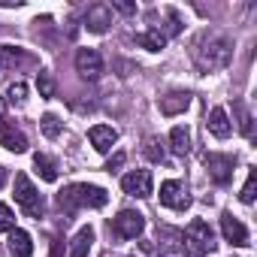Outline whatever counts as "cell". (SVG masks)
<instances>
[{"label": "cell", "mask_w": 257, "mask_h": 257, "mask_svg": "<svg viewBox=\"0 0 257 257\" xmlns=\"http://www.w3.org/2000/svg\"><path fill=\"white\" fill-rule=\"evenodd\" d=\"M206 167L218 185H227L233 179V158H227V155H206Z\"/></svg>", "instance_id": "10"}, {"label": "cell", "mask_w": 257, "mask_h": 257, "mask_svg": "<svg viewBox=\"0 0 257 257\" xmlns=\"http://www.w3.org/2000/svg\"><path fill=\"white\" fill-rule=\"evenodd\" d=\"M37 88H40V97H55V79H52V73H46V70H40V76H37Z\"/></svg>", "instance_id": "24"}, {"label": "cell", "mask_w": 257, "mask_h": 257, "mask_svg": "<svg viewBox=\"0 0 257 257\" xmlns=\"http://www.w3.org/2000/svg\"><path fill=\"white\" fill-rule=\"evenodd\" d=\"M137 46H143V49H149V52H161V49L167 46V37H164L158 28H152V31H146V34H137Z\"/></svg>", "instance_id": "20"}, {"label": "cell", "mask_w": 257, "mask_h": 257, "mask_svg": "<svg viewBox=\"0 0 257 257\" xmlns=\"http://www.w3.org/2000/svg\"><path fill=\"white\" fill-rule=\"evenodd\" d=\"M40 127H43V134H46L49 140H55V137H61V127H64V124L58 121V115H52V112H49V115H43Z\"/></svg>", "instance_id": "23"}, {"label": "cell", "mask_w": 257, "mask_h": 257, "mask_svg": "<svg viewBox=\"0 0 257 257\" xmlns=\"http://www.w3.org/2000/svg\"><path fill=\"white\" fill-rule=\"evenodd\" d=\"M109 25H112V10H109V7L97 4V7L88 10V16H85V28H88L91 34H103Z\"/></svg>", "instance_id": "13"}, {"label": "cell", "mask_w": 257, "mask_h": 257, "mask_svg": "<svg viewBox=\"0 0 257 257\" xmlns=\"http://www.w3.org/2000/svg\"><path fill=\"white\" fill-rule=\"evenodd\" d=\"M16 203H19L31 218H40V215H43V200H40V194H37L34 182H31L25 173H19V176H16Z\"/></svg>", "instance_id": "4"}, {"label": "cell", "mask_w": 257, "mask_h": 257, "mask_svg": "<svg viewBox=\"0 0 257 257\" xmlns=\"http://www.w3.org/2000/svg\"><path fill=\"white\" fill-rule=\"evenodd\" d=\"M91 242H94V230H91V227H82V230L73 236V242H70V257H88Z\"/></svg>", "instance_id": "18"}, {"label": "cell", "mask_w": 257, "mask_h": 257, "mask_svg": "<svg viewBox=\"0 0 257 257\" xmlns=\"http://www.w3.org/2000/svg\"><path fill=\"white\" fill-rule=\"evenodd\" d=\"M25 94H28V85H25V82H16V85H10V91H7V97H10L13 103H25Z\"/></svg>", "instance_id": "27"}, {"label": "cell", "mask_w": 257, "mask_h": 257, "mask_svg": "<svg viewBox=\"0 0 257 257\" xmlns=\"http://www.w3.org/2000/svg\"><path fill=\"white\" fill-rule=\"evenodd\" d=\"M170 149L173 155L185 158L191 152V134H188V127H173V134H170Z\"/></svg>", "instance_id": "19"}, {"label": "cell", "mask_w": 257, "mask_h": 257, "mask_svg": "<svg viewBox=\"0 0 257 257\" xmlns=\"http://www.w3.org/2000/svg\"><path fill=\"white\" fill-rule=\"evenodd\" d=\"M182 242H185V251H188L191 257H203V254H209V251L215 248V233H212V227H209L203 218H194V221L185 227Z\"/></svg>", "instance_id": "3"}, {"label": "cell", "mask_w": 257, "mask_h": 257, "mask_svg": "<svg viewBox=\"0 0 257 257\" xmlns=\"http://www.w3.org/2000/svg\"><path fill=\"white\" fill-rule=\"evenodd\" d=\"M121 164H124V155H121V152H118V155H115V158H112V161H109V164H106V170H109V173H112V170H118V167H121Z\"/></svg>", "instance_id": "29"}, {"label": "cell", "mask_w": 257, "mask_h": 257, "mask_svg": "<svg viewBox=\"0 0 257 257\" xmlns=\"http://www.w3.org/2000/svg\"><path fill=\"white\" fill-rule=\"evenodd\" d=\"M10 230H16V215L7 203H0V233H10Z\"/></svg>", "instance_id": "25"}, {"label": "cell", "mask_w": 257, "mask_h": 257, "mask_svg": "<svg viewBox=\"0 0 257 257\" xmlns=\"http://www.w3.org/2000/svg\"><path fill=\"white\" fill-rule=\"evenodd\" d=\"M4 109H7V106H4V100H0V124H4Z\"/></svg>", "instance_id": "32"}, {"label": "cell", "mask_w": 257, "mask_h": 257, "mask_svg": "<svg viewBox=\"0 0 257 257\" xmlns=\"http://www.w3.org/2000/svg\"><path fill=\"white\" fill-rule=\"evenodd\" d=\"M88 140H91V146L100 152V155H106L115 143H118V134H115V127H106V124H94L91 131H88Z\"/></svg>", "instance_id": "12"}, {"label": "cell", "mask_w": 257, "mask_h": 257, "mask_svg": "<svg viewBox=\"0 0 257 257\" xmlns=\"http://www.w3.org/2000/svg\"><path fill=\"white\" fill-rule=\"evenodd\" d=\"M170 257H176V254H170Z\"/></svg>", "instance_id": "33"}, {"label": "cell", "mask_w": 257, "mask_h": 257, "mask_svg": "<svg viewBox=\"0 0 257 257\" xmlns=\"http://www.w3.org/2000/svg\"><path fill=\"white\" fill-rule=\"evenodd\" d=\"M161 203H164L167 209H173V212H185V209L191 206V197H188V191H185L182 182L170 179V182L161 185Z\"/></svg>", "instance_id": "6"}, {"label": "cell", "mask_w": 257, "mask_h": 257, "mask_svg": "<svg viewBox=\"0 0 257 257\" xmlns=\"http://www.w3.org/2000/svg\"><path fill=\"white\" fill-rule=\"evenodd\" d=\"M0 146H4L7 152L22 155V152H28V137L19 131L16 124H0Z\"/></svg>", "instance_id": "11"}, {"label": "cell", "mask_w": 257, "mask_h": 257, "mask_svg": "<svg viewBox=\"0 0 257 257\" xmlns=\"http://www.w3.org/2000/svg\"><path fill=\"white\" fill-rule=\"evenodd\" d=\"M112 7H115V10H121L124 16H134V13H137V4H127V0H115Z\"/></svg>", "instance_id": "28"}, {"label": "cell", "mask_w": 257, "mask_h": 257, "mask_svg": "<svg viewBox=\"0 0 257 257\" xmlns=\"http://www.w3.org/2000/svg\"><path fill=\"white\" fill-rule=\"evenodd\" d=\"M230 52H233V43L227 34H218V31H203L194 43V61L203 73H212V70H221L227 67L230 61Z\"/></svg>", "instance_id": "1"}, {"label": "cell", "mask_w": 257, "mask_h": 257, "mask_svg": "<svg viewBox=\"0 0 257 257\" xmlns=\"http://www.w3.org/2000/svg\"><path fill=\"white\" fill-rule=\"evenodd\" d=\"M52 257H61V239H55V245H52Z\"/></svg>", "instance_id": "30"}, {"label": "cell", "mask_w": 257, "mask_h": 257, "mask_svg": "<svg viewBox=\"0 0 257 257\" xmlns=\"http://www.w3.org/2000/svg\"><path fill=\"white\" fill-rule=\"evenodd\" d=\"M209 134L218 137V140H227V137L233 134V124H230V118H227V112H224L221 106H215V109L209 112Z\"/></svg>", "instance_id": "14"}, {"label": "cell", "mask_w": 257, "mask_h": 257, "mask_svg": "<svg viewBox=\"0 0 257 257\" xmlns=\"http://www.w3.org/2000/svg\"><path fill=\"white\" fill-rule=\"evenodd\" d=\"M4 185H7V170L0 167V188H4Z\"/></svg>", "instance_id": "31"}, {"label": "cell", "mask_w": 257, "mask_h": 257, "mask_svg": "<svg viewBox=\"0 0 257 257\" xmlns=\"http://www.w3.org/2000/svg\"><path fill=\"white\" fill-rule=\"evenodd\" d=\"M191 106V94L188 91H173L167 97H161V112L164 115H179Z\"/></svg>", "instance_id": "15"}, {"label": "cell", "mask_w": 257, "mask_h": 257, "mask_svg": "<svg viewBox=\"0 0 257 257\" xmlns=\"http://www.w3.org/2000/svg\"><path fill=\"white\" fill-rule=\"evenodd\" d=\"M221 233H224V239H227L230 245H239V248L248 245V230H245V224H242L239 218H233L230 212L221 215Z\"/></svg>", "instance_id": "9"}, {"label": "cell", "mask_w": 257, "mask_h": 257, "mask_svg": "<svg viewBox=\"0 0 257 257\" xmlns=\"http://www.w3.org/2000/svg\"><path fill=\"white\" fill-rule=\"evenodd\" d=\"M76 73H79L82 79H88V82H97L100 73H103L100 55H97L94 49H79V52H76Z\"/></svg>", "instance_id": "8"}, {"label": "cell", "mask_w": 257, "mask_h": 257, "mask_svg": "<svg viewBox=\"0 0 257 257\" xmlns=\"http://www.w3.org/2000/svg\"><path fill=\"white\" fill-rule=\"evenodd\" d=\"M254 191H257V173L251 170V173H248V182L242 185V194H239V200H242V203H254Z\"/></svg>", "instance_id": "26"}, {"label": "cell", "mask_w": 257, "mask_h": 257, "mask_svg": "<svg viewBox=\"0 0 257 257\" xmlns=\"http://www.w3.org/2000/svg\"><path fill=\"white\" fill-rule=\"evenodd\" d=\"M146 158L155 161V164H161V161L167 158V149H164V143H161L158 137H149V140H146Z\"/></svg>", "instance_id": "22"}, {"label": "cell", "mask_w": 257, "mask_h": 257, "mask_svg": "<svg viewBox=\"0 0 257 257\" xmlns=\"http://www.w3.org/2000/svg\"><path fill=\"white\" fill-rule=\"evenodd\" d=\"M28 61V55L22 49H13V46H0V73H10L16 67H22Z\"/></svg>", "instance_id": "17"}, {"label": "cell", "mask_w": 257, "mask_h": 257, "mask_svg": "<svg viewBox=\"0 0 257 257\" xmlns=\"http://www.w3.org/2000/svg\"><path fill=\"white\" fill-rule=\"evenodd\" d=\"M121 188H124V194L146 200V197H152V173H149V170H134V173H127V176L121 179Z\"/></svg>", "instance_id": "7"}, {"label": "cell", "mask_w": 257, "mask_h": 257, "mask_svg": "<svg viewBox=\"0 0 257 257\" xmlns=\"http://www.w3.org/2000/svg\"><path fill=\"white\" fill-rule=\"evenodd\" d=\"M10 251L16 254V257H31L34 254V242H31V233H25V230H10Z\"/></svg>", "instance_id": "16"}, {"label": "cell", "mask_w": 257, "mask_h": 257, "mask_svg": "<svg viewBox=\"0 0 257 257\" xmlns=\"http://www.w3.org/2000/svg\"><path fill=\"white\" fill-rule=\"evenodd\" d=\"M34 167L40 170V176H43L46 182H58V164H55L49 155H37V158H34Z\"/></svg>", "instance_id": "21"}, {"label": "cell", "mask_w": 257, "mask_h": 257, "mask_svg": "<svg viewBox=\"0 0 257 257\" xmlns=\"http://www.w3.org/2000/svg\"><path fill=\"white\" fill-rule=\"evenodd\" d=\"M143 230H146V218L140 212H134V209H121L112 218V233L121 236V239H137Z\"/></svg>", "instance_id": "5"}, {"label": "cell", "mask_w": 257, "mask_h": 257, "mask_svg": "<svg viewBox=\"0 0 257 257\" xmlns=\"http://www.w3.org/2000/svg\"><path fill=\"white\" fill-rule=\"evenodd\" d=\"M106 191L103 188H97V185H70V188H64L61 194H58V206H61V212H67V215H73L76 209H100V206H106Z\"/></svg>", "instance_id": "2"}]
</instances>
